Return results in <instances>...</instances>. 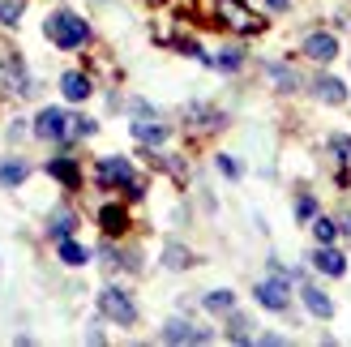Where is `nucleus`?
<instances>
[{
    "instance_id": "9b49d317",
    "label": "nucleus",
    "mask_w": 351,
    "mask_h": 347,
    "mask_svg": "<svg viewBox=\"0 0 351 347\" xmlns=\"http://www.w3.org/2000/svg\"><path fill=\"white\" fill-rule=\"evenodd\" d=\"M60 91H64V99L82 103V99H90L95 86H90V77H86V73H64V77H60Z\"/></svg>"
},
{
    "instance_id": "39448f33",
    "label": "nucleus",
    "mask_w": 351,
    "mask_h": 347,
    "mask_svg": "<svg viewBox=\"0 0 351 347\" xmlns=\"http://www.w3.org/2000/svg\"><path fill=\"white\" fill-rule=\"evenodd\" d=\"M95 176H99L103 189H116V184L129 189V184H133V167H129V159H103Z\"/></svg>"
},
{
    "instance_id": "2f4dec72",
    "label": "nucleus",
    "mask_w": 351,
    "mask_h": 347,
    "mask_svg": "<svg viewBox=\"0 0 351 347\" xmlns=\"http://www.w3.org/2000/svg\"><path fill=\"white\" fill-rule=\"evenodd\" d=\"M266 5H270V9H287V0H266Z\"/></svg>"
},
{
    "instance_id": "a211bd4d",
    "label": "nucleus",
    "mask_w": 351,
    "mask_h": 347,
    "mask_svg": "<svg viewBox=\"0 0 351 347\" xmlns=\"http://www.w3.org/2000/svg\"><path fill=\"white\" fill-rule=\"evenodd\" d=\"M60 262H64V266H86V262H90V253H86L77 240L64 236V240H60Z\"/></svg>"
},
{
    "instance_id": "412c9836",
    "label": "nucleus",
    "mask_w": 351,
    "mask_h": 347,
    "mask_svg": "<svg viewBox=\"0 0 351 347\" xmlns=\"http://www.w3.org/2000/svg\"><path fill=\"white\" fill-rule=\"evenodd\" d=\"M22 180H26V163H17V159L0 163V184H22Z\"/></svg>"
},
{
    "instance_id": "f3484780",
    "label": "nucleus",
    "mask_w": 351,
    "mask_h": 347,
    "mask_svg": "<svg viewBox=\"0 0 351 347\" xmlns=\"http://www.w3.org/2000/svg\"><path fill=\"white\" fill-rule=\"evenodd\" d=\"M47 171H51V176H56V180H64L69 189H77V184H82L77 167H73V159H51V163H47Z\"/></svg>"
},
{
    "instance_id": "6ab92c4d",
    "label": "nucleus",
    "mask_w": 351,
    "mask_h": 347,
    "mask_svg": "<svg viewBox=\"0 0 351 347\" xmlns=\"http://www.w3.org/2000/svg\"><path fill=\"white\" fill-rule=\"evenodd\" d=\"M189 125H197V129H219L223 116L210 112V108H189Z\"/></svg>"
},
{
    "instance_id": "6e6552de",
    "label": "nucleus",
    "mask_w": 351,
    "mask_h": 347,
    "mask_svg": "<svg viewBox=\"0 0 351 347\" xmlns=\"http://www.w3.org/2000/svg\"><path fill=\"white\" fill-rule=\"evenodd\" d=\"M0 82H5L9 91H17V95L30 91V77H26V69H22L17 56H0Z\"/></svg>"
},
{
    "instance_id": "c85d7f7f",
    "label": "nucleus",
    "mask_w": 351,
    "mask_h": 347,
    "mask_svg": "<svg viewBox=\"0 0 351 347\" xmlns=\"http://www.w3.org/2000/svg\"><path fill=\"white\" fill-rule=\"evenodd\" d=\"M240 60H244V56H240V47H227L215 64H219V69H240Z\"/></svg>"
},
{
    "instance_id": "9d476101",
    "label": "nucleus",
    "mask_w": 351,
    "mask_h": 347,
    "mask_svg": "<svg viewBox=\"0 0 351 347\" xmlns=\"http://www.w3.org/2000/svg\"><path fill=\"white\" fill-rule=\"evenodd\" d=\"M313 266H317L322 274H335V279H339V274L347 270V262H343V253H339V249H330V245H322L317 253H313Z\"/></svg>"
},
{
    "instance_id": "bb28decb",
    "label": "nucleus",
    "mask_w": 351,
    "mask_h": 347,
    "mask_svg": "<svg viewBox=\"0 0 351 347\" xmlns=\"http://www.w3.org/2000/svg\"><path fill=\"white\" fill-rule=\"evenodd\" d=\"M227 335H232V339H236V343H253V335H249V322H244V318H240V313H236V318H232V326H227Z\"/></svg>"
},
{
    "instance_id": "f03ea898",
    "label": "nucleus",
    "mask_w": 351,
    "mask_h": 347,
    "mask_svg": "<svg viewBox=\"0 0 351 347\" xmlns=\"http://www.w3.org/2000/svg\"><path fill=\"white\" fill-rule=\"evenodd\" d=\"M43 34H47V39L56 43V47H64V51H69V47H82L86 39H90V26H86L77 13L60 9V13H51L47 22H43Z\"/></svg>"
},
{
    "instance_id": "5701e85b",
    "label": "nucleus",
    "mask_w": 351,
    "mask_h": 347,
    "mask_svg": "<svg viewBox=\"0 0 351 347\" xmlns=\"http://www.w3.org/2000/svg\"><path fill=\"white\" fill-rule=\"evenodd\" d=\"M313 236H317L322 245H335V236H339V223H335V219H313Z\"/></svg>"
},
{
    "instance_id": "4468645a",
    "label": "nucleus",
    "mask_w": 351,
    "mask_h": 347,
    "mask_svg": "<svg viewBox=\"0 0 351 347\" xmlns=\"http://www.w3.org/2000/svg\"><path fill=\"white\" fill-rule=\"evenodd\" d=\"M313 95H317L322 103H343L347 99V86L339 77H317V82H313Z\"/></svg>"
},
{
    "instance_id": "ddd939ff",
    "label": "nucleus",
    "mask_w": 351,
    "mask_h": 347,
    "mask_svg": "<svg viewBox=\"0 0 351 347\" xmlns=\"http://www.w3.org/2000/svg\"><path fill=\"white\" fill-rule=\"evenodd\" d=\"M99 223H103V232H108V236H120V232L129 228V215H125V206H103Z\"/></svg>"
},
{
    "instance_id": "20e7f679",
    "label": "nucleus",
    "mask_w": 351,
    "mask_h": 347,
    "mask_svg": "<svg viewBox=\"0 0 351 347\" xmlns=\"http://www.w3.org/2000/svg\"><path fill=\"white\" fill-rule=\"evenodd\" d=\"M34 133H39L43 142H60V137H69V116L60 108H43L34 116Z\"/></svg>"
},
{
    "instance_id": "393cba45",
    "label": "nucleus",
    "mask_w": 351,
    "mask_h": 347,
    "mask_svg": "<svg viewBox=\"0 0 351 347\" xmlns=\"http://www.w3.org/2000/svg\"><path fill=\"white\" fill-rule=\"evenodd\" d=\"M73 228H77V223H73V215H69V211H60L56 219H51V236H56V240H64Z\"/></svg>"
},
{
    "instance_id": "cd10ccee",
    "label": "nucleus",
    "mask_w": 351,
    "mask_h": 347,
    "mask_svg": "<svg viewBox=\"0 0 351 347\" xmlns=\"http://www.w3.org/2000/svg\"><path fill=\"white\" fill-rule=\"evenodd\" d=\"M330 150H339V159H343V163H351V137L335 133V137H330Z\"/></svg>"
},
{
    "instance_id": "0eeeda50",
    "label": "nucleus",
    "mask_w": 351,
    "mask_h": 347,
    "mask_svg": "<svg viewBox=\"0 0 351 347\" xmlns=\"http://www.w3.org/2000/svg\"><path fill=\"white\" fill-rule=\"evenodd\" d=\"M304 56L308 60H335L339 56V39H335V34H326V30H317V34H308V39H304Z\"/></svg>"
},
{
    "instance_id": "b1692460",
    "label": "nucleus",
    "mask_w": 351,
    "mask_h": 347,
    "mask_svg": "<svg viewBox=\"0 0 351 347\" xmlns=\"http://www.w3.org/2000/svg\"><path fill=\"white\" fill-rule=\"evenodd\" d=\"M232 304H236L232 291H210V296H206V309H210V313H227Z\"/></svg>"
},
{
    "instance_id": "4be33fe9",
    "label": "nucleus",
    "mask_w": 351,
    "mask_h": 347,
    "mask_svg": "<svg viewBox=\"0 0 351 347\" xmlns=\"http://www.w3.org/2000/svg\"><path fill=\"white\" fill-rule=\"evenodd\" d=\"M22 9H26V0H0V22L17 26V22H22Z\"/></svg>"
},
{
    "instance_id": "423d86ee",
    "label": "nucleus",
    "mask_w": 351,
    "mask_h": 347,
    "mask_svg": "<svg viewBox=\"0 0 351 347\" xmlns=\"http://www.w3.org/2000/svg\"><path fill=\"white\" fill-rule=\"evenodd\" d=\"M253 296H257V304H266L270 313H283L287 309V283L283 279H266V283H257Z\"/></svg>"
},
{
    "instance_id": "a878e982",
    "label": "nucleus",
    "mask_w": 351,
    "mask_h": 347,
    "mask_svg": "<svg viewBox=\"0 0 351 347\" xmlns=\"http://www.w3.org/2000/svg\"><path fill=\"white\" fill-rule=\"evenodd\" d=\"M95 133V120L86 116H69V137H90Z\"/></svg>"
},
{
    "instance_id": "7c9ffc66",
    "label": "nucleus",
    "mask_w": 351,
    "mask_h": 347,
    "mask_svg": "<svg viewBox=\"0 0 351 347\" xmlns=\"http://www.w3.org/2000/svg\"><path fill=\"white\" fill-rule=\"evenodd\" d=\"M313 211H317V206H313V198H300V202H295V215H300V219H313Z\"/></svg>"
},
{
    "instance_id": "dca6fc26",
    "label": "nucleus",
    "mask_w": 351,
    "mask_h": 347,
    "mask_svg": "<svg viewBox=\"0 0 351 347\" xmlns=\"http://www.w3.org/2000/svg\"><path fill=\"white\" fill-rule=\"evenodd\" d=\"M266 73L278 82V91H300V73L291 64H266Z\"/></svg>"
},
{
    "instance_id": "7ed1b4c3",
    "label": "nucleus",
    "mask_w": 351,
    "mask_h": 347,
    "mask_svg": "<svg viewBox=\"0 0 351 347\" xmlns=\"http://www.w3.org/2000/svg\"><path fill=\"white\" fill-rule=\"evenodd\" d=\"M99 313L108 318V322H116V326H133L137 322V304L120 287H103L99 291Z\"/></svg>"
},
{
    "instance_id": "aec40b11",
    "label": "nucleus",
    "mask_w": 351,
    "mask_h": 347,
    "mask_svg": "<svg viewBox=\"0 0 351 347\" xmlns=\"http://www.w3.org/2000/svg\"><path fill=\"white\" fill-rule=\"evenodd\" d=\"M189 262H193V257H189L184 245H167V249H163V266H167V270H184Z\"/></svg>"
},
{
    "instance_id": "c756f323",
    "label": "nucleus",
    "mask_w": 351,
    "mask_h": 347,
    "mask_svg": "<svg viewBox=\"0 0 351 347\" xmlns=\"http://www.w3.org/2000/svg\"><path fill=\"white\" fill-rule=\"evenodd\" d=\"M219 171H223V176H240V163L227 159V154H219Z\"/></svg>"
},
{
    "instance_id": "1a4fd4ad",
    "label": "nucleus",
    "mask_w": 351,
    "mask_h": 347,
    "mask_svg": "<svg viewBox=\"0 0 351 347\" xmlns=\"http://www.w3.org/2000/svg\"><path fill=\"white\" fill-rule=\"evenodd\" d=\"M206 339H210L206 331H197L193 322H180V318L163 326V343H206Z\"/></svg>"
},
{
    "instance_id": "f257e3e1",
    "label": "nucleus",
    "mask_w": 351,
    "mask_h": 347,
    "mask_svg": "<svg viewBox=\"0 0 351 347\" xmlns=\"http://www.w3.org/2000/svg\"><path fill=\"white\" fill-rule=\"evenodd\" d=\"M193 9H197L202 17H210V22H223V26L240 30V34L261 30V22L249 13V5H244V0H193Z\"/></svg>"
},
{
    "instance_id": "2eb2a0df",
    "label": "nucleus",
    "mask_w": 351,
    "mask_h": 347,
    "mask_svg": "<svg viewBox=\"0 0 351 347\" xmlns=\"http://www.w3.org/2000/svg\"><path fill=\"white\" fill-rule=\"evenodd\" d=\"M300 296H304L313 318H330V313H335V304H330V296H326L322 287H300Z\"/></svg>"
},
{
    "instance_id": "f8f14e48",
    "label": "nucleus",
    "mask_w": 351,
    "mask_h": 347,
    "mask_svg": "<svg viewBox=\"0 0 351 347\" xmlns=\"http://www.w3.org/2000/svg\"><path fill=\"white\" fill-rule=\"evenodd\" d=\"M133 137L137 142H150V146H159V142H167V125H159V120H133Z\"/></svg>"
}]
</instances>
